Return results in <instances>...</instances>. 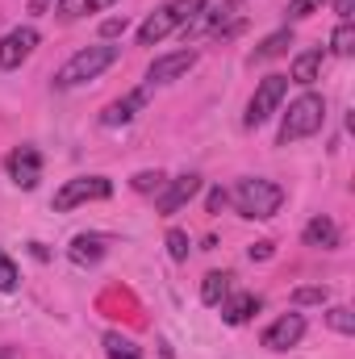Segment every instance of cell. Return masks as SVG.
Here are the masks:
<instances>
[{"label": "cell", "mask_w": 355, "mask_h": 359, "mask_svg": "<svg viewBox=\"0 0 355 359\" xmlns=\"http://www.w3.org/2000/svg\"><path fill=\"white\" fill-rule=\"evenodd\" d=\"M230 201H234V209H239L243 217H251V222H267V217L280 213V205H284V188L272 184V180H264V176H247V180L234 184Z\"/></svg>", "instance_id": "1"}, {"label": "cell", "mask_w": 355, "mask_h": 359, "mask_svg": "<svg viewBox=\"0 0 355 359\" xmlns=\"http://www.w3.org/2000/svg\"><path fill=\"white\" fill-rule=\"evenodd\" d=\"M117 46H109V42H96V46H84V50H76L59 72H55V88H80V84H88L96 80L105 67H113L117 63Z\"/></svg>", "instance_id": "2"}, {"label": "cell", "mask_w": 355, "mask_h": 359, "mask_svg": "<svg viewBox=\"0 0 355 359\" xmlns=\"http://www.w3.org/2000/svg\"><path fill=\"white\" fill-rule=\"evenodd\" d=\"M322 121H326V100H322L318 92H301V96L288 104L284 121H280V147L301 142V138H314V134L322 130Z\"/></svg>", "instance_id": "3"}, {"label": "cell", "mask_w": 355, "mask_h": 359, "mask_svg": "<svg viewBox=\"0 0 355 359\" xmlns=\"http://www.w3.org/2000/svg\"><path fill=\"white\" fill-rule=\"evenodd\" d=\"M113 196V184L105 176H76V180H63V188L55 192V209L67 213V209H80L88 201H109Z\"/></svg>", "instance_id": "4"}, {"label": "cell", "mask_w": 355, "mask_h": 359, "mask_svg": "<svg viewBox=\"0 0 355 359\" xmlns=\"http://www.w3.org/2000/svg\"><path fill=\"white\" fill-rule=\"evenodd\" d=\"M288 96V76H267L260 80V88L251 96V104H247V117H243V126L247 130H255V126H264L267 117L280 109V100Z\"/></svg>", "instance_id": "5"}, {"label": "cell", "mask_w": 355, "mask_h": 359, "mask_svg": "<svg viewBox=\"0 0 355 359\" xmlns=\"http://www.w3.org/2000/svg\"><path fill=\"white\" fill-rule=\"evenodd\" d=\"M34 46H38V29H34V25L8 29V34L0 38V67H4V72H17V67L34 55Z\"/></svg>", "instance_id": "6"}, {"label": "cell", "mask_w": 355, "mask_h": 359, "mask_svg": "<svg viewBox=\"0 0 355 359\" xmlns=\"http://www.w3.org/2000/svg\"><path fill=\"white\" fill-rule=\"evenodd\" d=\"M4 168H8V180L17 184V188H38V180H42V155H38V147H17V151H8V159H4Z\"/></svg>", "instance_id": "7"}, {"label": "cell", "mask_w": 355, "mask_h": 359, "mask_svg": "<svg viewBox=\"0 0 355 359\" xmlns=\"http://www.w3.org/2000/svg\"><path fill=\"white\" fill-rule=\"evenodd\" d=\"M301 339H305V318H301V313H284V318H276L264 330L267 351H288V347H297Z\"/></svg>", "instance_id": "8"}, {"label": "cell", "mask_w": 355, "mask_h": 359, "mask_svg": "<svg viewBox=\"0 0 355 359\" xmlns=\"http://www.w3.org/2000/svg\"><path fill=\"white\" fill-rule=\"evenodd\" d=\"M196 67V50H172V55H159L151 67H147V80L151 84H172L180 76H188Z\"/></svg>", "instance_id": "9"}, {"label": "cell", "mask_w": 355, "mask_h": 359, "mask_svg": "<svg viewBox=\"0 0 355 359\" xmlns=\"http://www.w3.org/2000/svg\"><path fill=\"white\" fill-rule=\"evenodd\" d=\"M201 192V176L196 172H184V176H176L172 184H163V192H159V213H180L192 196Z\"/></svg>", "instance_id": "10"}, {"label": "cell", "mask_w": 355, "mask_h": 359, "mask_svg": "<svg viewBox=\"0 0 355 359\" xmlns=\"http://www.w3.org/2000/svg\"><path fill=\"white\" fill-rule=\"evenodd\" d=\"M147 100H151V88H138L130 92V96H121V100H113V104H105V113H100V126H130L142 109H147Z\"/></svg>", "instance_id": "11"}, {"label": "cell", "mask_w": 355, "mask_h": 359, "mask_svg": "<svg viewBox=\"0 0 355 359\" xmlns=\"http://www.w3.org/2000/svg\"><path fill=\"white\" fill-rule=\"evenodd\" d=\"M172 29H180V25H176V17H172V8L163 4V8H155V13L138 25V46H155V42H163Z\"/></svg>", "instance_id": "12"}, {"label": "cell", "mask_w": 355, "mask_h": 359, "mask_svg": "<svg viewBox=\"0 0 355 359\" xmlns=\"http://www.w3.org/2000/svg\"><path fill=\"white\" fill-rule=\"evenodd\" d=\"M301 238H305V247H314V251H335V247H339V226H335L326 213H318V217L301 230Z\"/></svg>", "instance_id": "13"}, {"label": "cell", "mask_w": 355, "mask_h": 359, "mask_svg": "<svg viewBox=\"0 0 355 359\" xmlns=\"http://www.w3.org/2000/svg\"><path fill=\"white\" fill-rule=\"evenodd\" d=\"M322 63H326V50H322V46L301 50V55L293 59V67H288V80H293V84H314V80L322 76Z\"/></svg>", "instance_id": "14"}, {"label": "cell", "mask_w": 355, "mask_h": 359, "mask_svg": "<svg viewBox=\"0 0 355 359\" xmlns=\"http://www.w3.org/2000/svg\"><path fill=\"white\" fill-rule=\"evenodd\" d=\"M260 313V297L255 292H239V297H226L222 301V318L230 322V326H243V322H251Z\"/></svg>", "instance_id": "15"}, {"label": "cell", "mask_w": 355, "mask_h": 359, "mask_svg": "<svg viewBox=\"0 0 355 359\" xmlns=\"http://www.w3.org/2000/svg\"><path fill=\"white\" fill-rule=\"evenodd\" d=\"M67 255H72V264L92 268V264H100V259H105V238H100V234H80V238H72Z\"/></svg>", "instance_id": "16"}, {"label": "cell", "mask_w": 355, "mask_h": 359, "mask_svg": "<svg viewBox=\"0 0 355 359\" xmlns=\"http://www.w3.org/2000/svg\"><path fill=\"white\" fill-rule=\"evenodd\" d=\"M230 280H234L230 271H209V276L201 280V301H205L209 309H217V305L230 297Z\"/></svg>", "instance_id": "17"}, {"label": "cell", "mask_w": 355, "mask_h": 359, "mask_svg": "<svg viewBox=\"0 0 355 359\" xmlns=\"http://www.w3.org/2000/svg\"><path fill=\"white\" fill-rule=\"evenodd\" d=\"M288 46H293V29L284 25V29H276V34H267L264 42H260V50H255L251 59H255V63H267V59H280V55H284Z\"/></svg>", "instance_id": "18"}, {"label": "cell", "mask_w": 355, "mask_h": 359, "mask_svg": "<svg viewBox=\"0 0 355 359\" xmlns=\"http://www.w3.org/2000/svg\"><path fill=\"white\" fill-rule=\"evenodd\" d=\"M100 343H105V355H109V359H142V347H138L134 339L117 334V330H109Z\"/></svg>", "instance_id": "19"}, {"label": "cell", "mask_w": 355, "mask_h": 359, "mask_svg": "<svg viewBox=\"0 0 355 359\" xmlns=\"http://www.w3.org/2000/svg\"><path fill=\"white\" fill-rule=\"evenodd\" d=\"M109 4H117V0H63V4H59V17L76 21V17H84V13H100V8H109Z\"/></svg>", "instance_id": "20"}, {"label": "cell", "mask_w": 355, "mask_h": 359, "mask_svg": "<svg viewBox=\"0 0 355 359\" xmlns=\"http://www.w3.org/2000/svg\"><path fill=\"white\" fill-rule=\"evenodd\" d=\"M330 301V288L326 284H305V288H293V305H326Z\"/></svg>", "instance_id": "21"}, {"label": "cell", "mask_w": 355, "mask_h": 359, "mask_svg": "<svg viewBox=\"0 0 355 359\" xmlns=\"http://www.w3.org/2000/svg\"><path fill=\"white\" fill-rule=\"evenodd\" d=\"M330 46H335V55H355V25L351 21H343L339 29H335V38H330Z\"/></svg>", "instance_id": "22"}, {"label": "cell", "mask_w": 355, "mask_h": 359, "mask_svg": "<svg viewBox=\"0 0 355 359\" xmlns=\"http://www.w3.org/2000/svg\"><path fill=\"white\" fill-rule=\"evenodd\" d=\"M326 322H330V330H339V334H355V313L347 305H335V309L326 313Z\"/></svg>", "instance_id": "23"}, {"label": "cell", "mask_w": 355, "mask_h": 359, "mask_svg": "<svg viewBox=\"0 0 355 359\" xmlns=\"http://www.w3.org/2000/svg\"><path fill=\"white\" fill-rule=\"evenodd\" d=\"M205 4H209V0H172L168 8H172V17H176V25H188V21H192V17H196V13H201Z\"/></svg>", "instance_id": "24"}, {"label": "cell", "mask_w": 355, "mask_h": 359, "mask_svg": "<svg viewBox=\"0 0 355 359\" xmlns=\"http://www.w3.org/2000/svg\"><path fill=\"white\" fill-rule=\"evenodd\" d=\"M134 184V192H163V184H168V176L155 168V172H138V176L130 180Z\"/></svg>", "instance_id": "25"}, {"label": "cell", "mask_w": 355, "mask_h": 359, "mask_svg": "<svg viewBox=\"0 0 355 359\" xmlns=\"http://www.w3.org/2000/svg\"><path fill=\"white\" fill-rule=\"evenodd\" d=\"M17 284H21L17 280V264L0 251V292H17Z\"/></svg>", "instance_id": "26"}, {"label": "cell", "mask_w": 355, "mask_h": 359, "mask_svg": "<svg viewBox=\"0 0 355 359\" xmlns=\"http://www.w3.org/2000/svg\"><path fill=\"white\" fill-rule=\"evenodd\" d=\"M168 255H172L176 264L188 259V234H184V230H168Z\"/></svg>", "instance_id": "27"}, {"label": "cell", "mask_w": 355, "mask_h": 359, "mask_svg": "<svg viewBox=\"0 0 355 359\" xmlns=\"http://www.w3.org/2000/svg\"><path fill=\"white\" fill-rule=\"evenodd\" d=\"M318 4H326V0H293V4H288V17H293V21H301V17H309Z\"/></svg>", "instance_id": "28"}, {"label": "cell", "mask_w": 355, "mask_h": 359, "mask_svg": "<svg viewBox=\"0 0 355 359\" xmlns=\"http://www.w3.org/2000/svg\"><path fill=\"white\" fill-rule=\"evenodd\" d=\"M126 29H130V21H126V17H109V21L100 25V34H105V38H117V34H126Z\"/></svg>", "instance_id": "29"}, {"label": "cell", "mask_w": 355, "mask_h": 359, "mask_svg": "<svg viewBox=\"0 0 355 359\" xmlns=\"http://www.w3.org/2000/svg\"><path fill=\"white\" fill-rule=\"evenodd\" d=\"M226 201H230V196H226L222 188H213V192H209V201H205V209H209V213H222V209H226Z\"/></svg>", "instance_id": "30"}, {"label": "cell", "mask_w": 355, "mask_h": 359, "mask_svg": "<svg viewBox=\"0 0 355 359\" xmlns=\"http://www.w3.org/2000/svg\"><path fill=\"white\" fill-rule=\"evenodd\" d=\"M326 4H335V13H339L343 21H351V13H355V0H326Z\"/></svg>", "instance_id": "31"}, {"label": "cell", "mask_w": 355, "mask_h": 359, "mask_svg": "<svg viewBox=\"0 0 355 359\" xmlns=\"http://www.w3.org/2000/svg\"><path fill=\"white\" fill-rule=\"evenodd\" d=\"M251 259H272V243H255L251 247Z\"/></svg>", "instance_id": "32"}, {"label": "cell", "mask_w": 355, "mask_h": 359, "mask_svg": "<svg viewBox=\"0 0 355 359\" xmlns=\"http://www.w3.org/2000/svg\"><path fill=\"white\" fill-rule=\"evenodd\" d=\"M51 4H55V0H29V13H46Z\"/></svg>", "instance_id": "33"}]
</instances>
